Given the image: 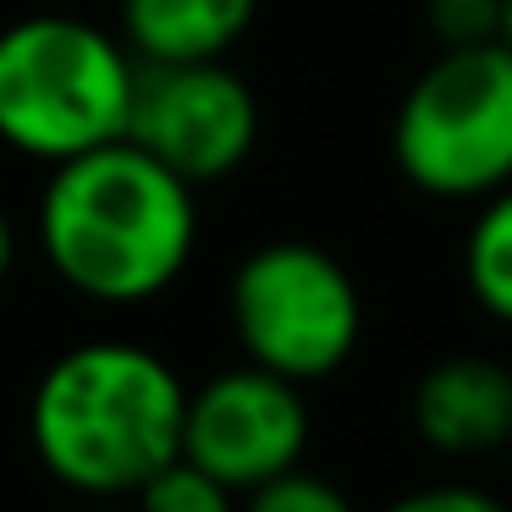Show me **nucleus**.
<instances>
[{
  "mask_svg": "<svg viewBox=\"0 0 512 512\" xmlns=\"http://www.w3.org/2000/svg\"><path fill=\"white\" fill-rule=\"evenodd\" d=\"M424 23H430L441 50L496 45L501 39V0H424Z\"/></svg>",
  "mask_w": 512,
  "mask_h": 512,
  "instance_id": "13",
  "label": "nucleus"
},
{
  "mask_svg": "<svg viewBox=\"0 0 512 512\" xmlns=\"http://www.w3.org/2000/svg\"><path fill=\"white\" fill-rule=\"evenodd\" d=\"M12 265H17V232L6 221V210H0V281L12 276Z\"/></svg>",
  "mask_w": 512,
  "mask_h": 512,
  "instance_id": "15",
  "label": "nucleus"
},
{
  "mask_svg": "<svg viewBox=\"0 0 512 512\" xmlns=\"http://www.w3.org/2000/svg\"><path fill=\"white\" fill-rule=\"evenodd\" d=\"M259 0H122V39L138 61H221Z\"/></svg>",
  "mask_w": 512,
  "mask_h": 512,
  "instance_id": "9",
  "label": "nucleus"
},
{
  "mask_svg": "<svg viewBox=\"0 0 512 512\" xmlns=\"http://www.w3.org/2000/svg\"><path fill=\"white\" fill-rule=\"evenodd\" d=\"M138 56L127 39L61 12L0 28V144L39 166H61L127 138Z\"/></svg>",
  "mask_w": 512,
  "mask_h": 512,
  "instance_id": "3",
  "label": "nucleus"
},
{
  "mask_svg": "<svg viewBox=\"0 0 512 512\" xmlns=\"http://www.w3.org/2000/svg\"><path fill=\"white\" fill-rule=\"evenodd\" d=\"M39 248L61 287L133 309L177 287L199 248L193 188L155 155L116 138L50 166L39 193Z\"/></svg>",
  "mask_w": 512,
  "mask_h": 512,
  "instance_id": "1",
  "label": "nucleus"
},
{
  "mask_svg": "<svg viewBox=\"0 0 512 512\" xmlns=\"http://www.w3.org/2000/svg\"><path fill=\"white\" fill-rule=\"evenodd\" d=\"M133 512H237V490L177 452L133 490Z\"/></svg>",
  "mask_w": 512,
  "mask_h": 512,
  "instance_id": "11",
  "label": "nucleus"
},
{
  "mask_svg": "<svg viewBox=\"0 0 512 512\" xmlns=\"http://www.w3.org/2000/svg\"><path fill=\"white\" fill-rule=\"evenodd\" d=\"M463 276H468V292L479 298V309L496 314L501 325H512V182L501 193H490L485 210H479L463 248Z\"/></svg>",
  "mask_w": 512,
  "mask_h": 512,
  "instance_id": "10",
  "label": "nucleus"
},
{
  "mask_svg": "<svg viewBox=\"0 0 512 512\" xmlns=\"http://www.w3.org/2000/svg\"><path fill=\"white\" fill-rule=\"evenodd\" d=\"M232 331L248 364L298 380H325L353 358L364 298L336 254L314 243H265L232 270Z\"/></svg>",
  "mask_w": 512,
  "mask_h": 512,
  "instance_id": "5",
  "label": "nucleus"
},
{
  "mask_svg": "<svg viewBox=\"0 0 512 512\" xmlns=\"http://www.w3.org/2000/svg\"><path fill=\"white\" fill-rule=\"evenodd\" d=\"M309 446V408L303 386L276 369L237 364L188 391L182 413V457L248 496L254 485L303 463Z\"/></svg>",
  "mask_w": 512,
  "mask_h": 512,
  "instance_id": "7",
  "label": "nucleus"
},
{
  "mask_svg": "<svg viewBox=\"0 0 512 512\" xmlns=\"http://www.w3.org/2000/svg\"><path fill=\"white\" fill-rule=\"evenodd\" d=\"M188 386L138 342L67 347L28 397V446L39 468L78 496H133L182 452Z\"/></svg>",
  "mask_w": 512,
  "mask_h": 512,
  "instance_id": "2",
  "label": "nucleus"
},
{
  "mask_svg": "<svg viewBox=\"0 0 512 512\" xmlns=\"http://www.w3.org/2000/svg\"><path fill=\"white\" fill-rule=\"evenodd\" d=\"M507 446H512V441H507Z\"/></svg>",
  "mask_w": 512,
  "mask_h": 512,
  "instance_id": "18",
  "label": "nucleus"
},
{
  "mask_svg": "<svg viewBox=\"0 0 512 512\" xmlns=\"http://www.w3.org/2000/svg\"><path fill=\"white\" fill-rule=\"evenodd\" d=\"M237 512H358V507L331 485V479L287 468V474H276V479H265V485L248 490Z\"/></svg>",
  "mask_w": 512,
  "mask_h": 512,
  "instance_id": "12",
  "label": "nucleus"
},
{
  "mask_svg": "<svg viewBox=\"0 0 512 512\" xmlns=\"http://www.w3.org/2000/svg\"><path fill=\"white\" fill-rule=\"evenodd\" d=\"M386 512H512V507L479 485H424V490L397 496Z\"/></svg>",
  "mask_w": 512,
  "mask_h": 512,
  "instance_id": "14",
  "label": "nucleus"
},
{
  "mask_svg": "<svg viewBox=\"0 0 512 512\" xmlns=\"http://www.w3.org/2000/svg\"><path fill=\"white\" fill-rule=\"evenodd\" d=\"M127 144L204 188L254 155L259 100L226 61H138Z\"/></svg>",
  "mask_w": 512,
  "mask_h": 512,
  "instance_id": "6",
  "label": "nucleus"
},
{
  "mask_svg": "<svg viewBox=\"0 0 512 512\" xmlns=\"http://www.w3.org/2000/svg\"><path fill=\"white\" fill-rule=\"evenodd\" d=\"M397 171L430 199H490L512 182V50H441L391 122Z\"/></svg>",
  "mask_w": 512,
  "mask_h": 512,
  "instance_id": "4",
  "label": "nucleus"
},
{
  "mask_svg": "<svg viewBox=\"0 0 512 512\" xmlns=\"http://www.w3.org/2000/svg\"><path fill=\"white\" fill-rule=\"evenodd\" d=\"M501 45L512 50V0H501Z\"/></svg>",
  "mask_w": 512,
  "mask_h": 512,
  "instance_id": "16",
  "label": "nucleus"
},
{
  "mask_svg": "<svg viewBox=\"0 0 512 512\" xmlns=\"http://www.w3.org/2000/svg\"><path fill=\"white\" fill-rule=\"evenodd\" d=\"M89 512H116V507H89Z\"/></svg>",
  "mask_w": 512,
  "mask_h": 512,
  "instance_id": "17",
  "label": "nucleus"
},
{
  "mask_svg": "<svg viewBox=\"0 0 512 512\" xmlns=\"http://www.w3.org/2000/svg\"><path fill=\"white\" fill-rule=\"evenodd\" d=\"M408 413L441 457H490L512 441V369L490 353H446L419 375Z\"/></svg>",
  "mask_w": 512,
  "mask_h": 512,
  "instance_id": "8",
  "label": "nucleus"
}]
</instances>
